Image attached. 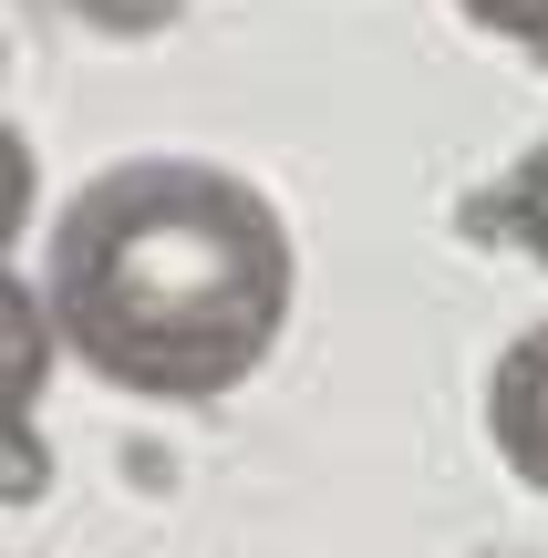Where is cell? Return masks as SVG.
I'll return each instance as SVG.
<instances>
[{
  "label": "cell",
  "instance_id": "1",
  "mask_svg": "<svg viewBox=\"0 0 548 558\" xmlns=\"http://www.w3.org/2000/svg\"><path fill=\"white\" fill-rule=\"evenodd\" d=\"M41 320L94 383L145 403H218L290 331V218L197 156H124L52 218Z\"/></svg>",
  "mask_w": 548,
  "mask_h": 558
},
{
  "label": "cell",
  "instance_id": "2",
  "mask_svg": "<svg viewBox=\"0 0 548 558\" xmlns=\"http://www.w3.org/2000/svg\"><path fill=\"white\" fill-rule=\"evenodd\" d=\"M487 445L528 497H548V320L517 331L487 373Z\"/></svg>",
  "mask_w": 548,
  "mask_h": 558
},
{
  "label": "cell",
  "instance_id": "3",
  "mask_svg": "<svg viewBox=\"0 0 548 558\" xmlns=\"http://www.w3.org/2000/svg\"><path fill=\"white\" fill-rule=\"evenodd\" d=\"M52 362H62V341H52V320H41V290L21 269H0V424L41 403Z\"/></svg>",
  "mask_w": 548,
  "mask_h": 558
},
{
  "label": "cell",
  "instance_id": "4",
  "mask_svg": "<svg viewBox=\"0 0 548 558\" xmlns=\"http://www.w3.org/2000/svg\"><path fill=\"white\" fill-rule=\"evenodd\" d=\"M466 228H487V239H517V248L548 269V145L508 166V186H497L487 207H466Z\"/></svg>",
  "mask_w": 548,
  "mask_h": 558
},
{
  "label": "cell",
  "instance_id": "5",
  "mask_svg": "<svg viewBox=\"0 0 548 558\" xmlns=\"http://www.w3.org/2000/svg\"><path fill=\"white\" fill-rule=\"evenodd\" d=\"M41 497H52V445L32 414H11L0 424V507H41Z\"/></svg>",
  "mask_w": 548,
  "mask_h": 558
},
{
  "label": "cell",
  "instance_id": "6",
  "mask_svg": "<svg viewBox=\"0 0 548 558\" xmlns=\"http://www.w3.org/2000/svg\"><path fill=\"white\" fill-rule=\"evenodd\" d=\"M455 11H466L476 32L517 41V52H548V0H455Z\"/></svg>",
  "mask_w": 548,
  "mask_h": 558
},
{
  "label": "cell",
  "instance_id": "7",
  "mask_svg": "<svg viewBox=\"0 0 548 558\" xmlns=\"http://www.w3.org/2000/svg\"><path fill=\"white\" fill-rule=\"evenodd\" d=\"M32 228V145L0 124V259H11V239Z\"/></svg>",
  "mask_w": 548,
  "mask_h": 558
},
{
  "label": "cell",
  "instance_id": "8",
  "mask_svg": "<svg viewBox=\"0 0 548 558\" xmlns=\"http://www.w3.org/2000/svg\"><path fill=\"white\" fill-rule=\"evenodd\" d=\"M94 11L114 21V32H145V21H166V11H176V0H94Z\"/></svg>",
  "mask_w": 548,
  "mask_h": 558
},
{
  "label": "cell",
  "instance_id": "9",
  "mask_svg": "<svg viewBox=\"0 0 548 558\" xmlns=\"http://www.w3.org/2000/svg\"><path fill=\"white\" fill-rule=\"evenodd\" d=\"M0 62H11V52H0Z\"/></svg>",
  "mask_w": 548,
  "mask_h": 558
}]
</instances>
